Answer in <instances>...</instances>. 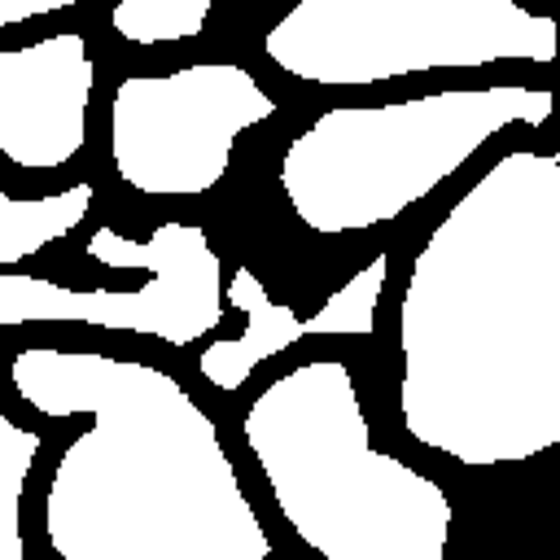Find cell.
<instances>
[{"label": "cell", "instance_id": "cell-1", "mask_svg": "<svg viewBox=\"0 0 560 560\" xmlns=\"http://www.w3.org/2000/svg\"><path fill=\"white\" fill-rule=\"evenodd\" d=\"M398 411L420 446L512 464L560 446V144L512 149L411 262Z\"/></svg>", "mask_w": 560, "mask_h": 560}, {"label": "cell", "instance_id": "cell-2", "mask_svg": "<svg viewBox=\"0 0 560 560\" xmlns=\"http://www.w3.org/2000/svg\"><path fill=\"white\" fill-rule=\"evenodd\" d=\"M13 389L39 411H92L48 486L66 560H271L210 416L175 376L109 354L22 350Z\"/></svg>", "mask_w": 560, "mask_h": 560}, {"label": "cell", "instance_id": "cell-3", "mask_svg": "<svg viewBox=\"0 0 560 560\" xmlns=\"http://www.w3.org/2000/svg\"><path fill=\"white\" fill-rule=\"evenodd\" d=\"M245 442L298 538L324 560H446L451 499L368 438L337 359L276 376L245 411Z\"/></svg>", "mask_w": 560, "mask_h": 560}, {"label": "cell", "instance_id": "cell-4", "mask_svg": "<svg viewBox=\"0 0 560 560\" xmlns=\"http://www.w3.org/2000/svg\"><path fill=\"white\" fill-rule=\"evenodd\" d=\"M551 114L556 88L547 83H490L394 105H337L293 136L280 158V188L311 232H368L429 197L490 136L508 127L538 131Z\"/></svg>", "mask_w": 560, "mask_h": 560}, {"label": "cell", "instance_id": "cell-5", "mask_svg": "<svg viewBox=\"0 0 560 560\" xmlns=\"http://www.w3.org/2000/svg\"><path fill=\"white\" fill-rule=\"evenodd\" d=\"M262 52L324 88L508 61L556 66L560 18L525 0H298L262 31Z\"/></svg>", "mask_w": 560, "mask_h": 560}, {"label": "cell", "instance_id": "cell-6", "mask_svg": "<svg viewBox=\"0 0 560 560\" xmlns=\"http://www.w3.org/2000/svg\"><path fill=\"white\" fill-rule=\"evenodd\" d=\"M271 114L276 96L232 61L127 74L109 101V158L144 197H197L228 175L236 136Z\"/></svg>", "mask_w": 560, "mask_h": 560}, {"label": "cell", "instance_id": "cell-7", "mask_svg": "<svg viewBox=\"0 0 560 560\" xmlns=\"http://www.w3.org/2000/svg\"><path fill=\"white\" fill-rule=\"evenodd\" d=\"M153 280L144 289H92L70 293L35 276H0V324L66 319L101 324L122 332H149L166 346H192L223 324L219 254L210 249L206 228L197 223H158L144 236Z\"/></svg>", "mask_w": 560, "mask_h": 560}, {"label": "cell", "instance_id": "cell-8", "mask_svg": "<svg viewBox=\"0 0 560 560\" xmlns=\"http://www.w3.org/2000/svg\"><path fill=\"white\" fill-rule=\"evenodd\" d=\"M385 276H389V254L368 258L341 289H332L324 298V306L315 315L302 319L293 306L271 302L262 280L249 267H236L232 280H228V302L245 315V328L236 337L210 341L201 350V359H197V372L214 389L232 394V389H241L254 376L258 363H267L280 350L298 346L302 337H372L376 332V302H381Z\"/></svg>", "mask_w": 560, "mask_h": 560}, {"label": "cell", "instance_id": "cell-9", "mask_svg": "<svg viewBox=\"0 0 560 560\" xmlns=\"http://www.w3.org/2000/svg\"><path fill=\"white\" fill-rule=\"evenodd\" d=\"M92 179H79L61 192H44V197H13L0 188V271L39 254L44 245L70 236L88 210H92Z\"/></svg>", "mask_w": 560, "mask_h": 560}, {"label": "cell", "instance_id": "cell-10", "mask_svg": "<svg viewBox=\"0 0 560 560\" xmlns=\"http://www.w3.org/2000/svg\"><path fill=\"white\" fill-rule=\"evenodd\" d=\"M223 0H118L109 9V31L127 44H179L206 31L210 13Z\"/></svg>", "mask_w": 560, "mask_h": 560}]
</instances>
